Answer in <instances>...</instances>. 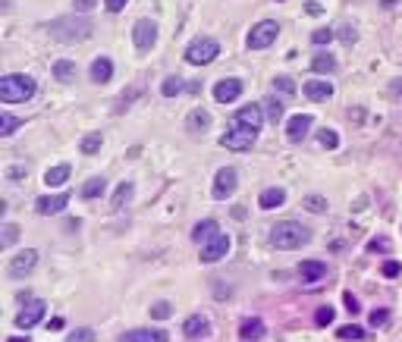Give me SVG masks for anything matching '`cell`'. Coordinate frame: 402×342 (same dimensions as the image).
Segmentation results:
<instances>
[{
    "instance_id": "1",
    "label": "cell",
    "mask_w": 402,
    "mask_h": 342,
    "mask_svg": "<svg viewBox=\"0 0 402 342\" xmlns=\"http://www.w3.org/2000/svg\"><path fill=\"white\" fill-rule=\"evenodd\" d=\"M311 242V229L305 223H295V220H283L270 229V245L280 248V251H292V248H302Z\"/></svg>"
},
{
    "instance_id": "2",
    "label": "cell",
    "mask_w": 402,
    "mask_h": 342,
    "mask_svg": "<svg viewBox=\"0 0 402 342\" xmlns=\"http://www.w3.org/2000/svg\"><path fill=\"white\" fill-rule=\"evenodd\" d=\"M38 91L35 79L31 76H19V72H10V76L0 79V101L3 104H25L31 101Z\"/></svg>"
},
{
    "instance_id": "3",
    "label": "cell",
    "mask_w": 402,
    "mask_h": 342,
    "mask_svg": "<svg viewBox=\"0 0 402 342\" xmlns=\"http://www.w3.org/2000/svg\"><path fill=\"white\" fill-rule=\"evenodd\" d=\"M91 22L88 20H79V16H60V20L50 22V35L57 41H85L91 38Z\"/></svg>"
},
{
    "instance_id": "4",
    "label": "cell",
    "mask_w": 402,
    "mask_h": 342,
    "mask_svg": "<svg viewBox=\"0 0 402 342\" xmlns=\"http://www.w3.org/2000/svg\"><path fill=\"white\" fill-rule=\"evenodd\" d=\"M258 141V129H248V126H239V123H232L230 129H226L223 135H220V145L226 148V151H251Z\"/></svg>"
},
{
    "instance_id": "5",
    "label": "cell",
    "mask_w": 402,
    "mask_h": 342,
    "mask_svg": "<svg viewBox=\"0 0 402 342\" xmlns=\"http://www.w3.org/2000/svg\"><path fill=\"white\" fill-rule=\"evenodd\" d=\"M220 57V41L217 38H195L186 47V63L192 66H207Z\"/></svg>"
},
{
    "instance_id": "6",
    "label": "cell",
    "mask_w": 402,
    "mask_h": 342,
    "mask_svg": "<svg viewBox=\"0 0 402 342\" xmlns=\"http://www.w3.org/2000/svg\"><path fill=\"white\" fill-rule=\"evenodd\" d=\"M276 35H280V22H274V20L258 22V26H251V32H248V47L251 51H267V47L276 41Z\"/></svg>"
},
{
    "instance_id": "7",
    "label": "cell",
    "mask_w": 402,
    "mask_h": 342,
    "mask_svg": "<svg viewBox=\"0 0 402 342\" xmlns=\"http://www.w3.org/2000/svg\"><path fill=\"white\" fill-rule=\"evenodd\" d=\"M230 248H232L230 235H226V233H217L211 242H204V245H201L198 258H201V264H217V261H223L226 254H230Z\"/></svg>"
},
{
    "instance_id": "8",
    "label": "cell",
    "mask_w": 402,
    "mask_h": 342,
    "mask_svg": "<svg viewBox=\"0 0 402 342\" xmlns=\"http://www.w3.org/2000/svg\"><path fill=\"white\" fill-rule=\"evenodd\" d=\"M157 41V22L154 20H138L132 26V45H135L138 54H148Z\"/></svg>"
},
{
    "instance_id": "9",
    "label": "cell",
    "mask_w": 402,
    "mask_h": 342,
    "mask_svg": "<svg viewBox=\"0 0 402 342\" xmlns=\"http://www.w3.org/2000/svg\"><path fill=\"white\" fill-rule=\"evenodd\" d=\"M35 264H38V251H35V248H25V251L13 254V261H10V267H6V273H10L13 279H22V277H29V273L35 270Z\"/></svg>"
},
{
    "instance_id": "10",
    "label": "cell",
    "mask_w": 402,
    "mask_h": 342,
    "mask_svg": "<svg viewBox=\"0 0 402 342\" xmlns=\"http://www.w3.org/2000/svg\"><path fill=\"white\" fill-rule=\"evenodd\" d=\"M239 189V173L232 170V166H223V170H217V176H214V198H230L232 192Z\"/></svg>"
},
{
    "instance_id": "11",
    "label": "cell",
    "mask_w": 402,
    "mask_h": 342,
    "mask_svg": "<svg viewBox=\"0 0 402 342\" xmlns=\"http://www.w3.org/2000/svg\"><path fill=\"white\" fill-rule=\"evenodd\" d=\"M232 123L248 126V129H261L264 123H267V116H264V104H245V107H239L236 116H232Z\"/></svg>"
},
{
    "instance_id": "12",
    "label": "cell",
    "mask_w": 402,
    "mask_h": 342,
    "mask_svg": "<svg viewBox=\"0 0 402 342\" xmlns=\"http://www.w3.org/2000/svg\"><path fill=\"white\" fill-rule=\"evenodd\" d=\"M44 311H47V304H44L41 298H35V302H29L22 311H19V317H16V327H19V329H31V327H38V323H41V317H44Z\"/></svg>"
},
{
    "instance_id": "13",
    "label": "cell",
    "mask_w": 402,
    "mask_h": 342,
    "mask_svg": "<svg viewBox=\"0 0 402 342\" xmlns=\"http://www.w3.org/2000/svg\"><path fill=\"white\" fill-rule=\"evenodd\" d=\"M117 342H170V336H167V329H161V327H142V329L123 333Z\"/></svg>"
},
{
    "instance_id": "14",
    "label": "cell",
    "mask_w": 402,
    "mask_h": 342,
    "mask_svg": "<svg viewBox=\"0 0 402 342\" xmlns=\"http://www.w3.org/2000/svg\"><path fill=\"white\" fill-rule=\"evenodd\" d=\"M311 123L314 120L308 114H295L292 120L286 123V139L292 141V145H302V141H305V135L311 132Z\"/></svg>"
},
{
    "instance_id": "15",
    "label": "cell",
    "mask_w": 402,
    "mask_h": 342,
    "mask_svg": "<svg viewBox=\"0 0 402 342\" xmlns=\"http://www.w3.org/2000/svg\"><path fill=\"white\" fill-rule=\"evenodd\" d=\"M239 95H242V82L239 79H220L214 85V101L217 104H232Z\"/></svg>"
},
{
    "instance_id": "16",
    "label": "cell",
    "mask_w": 402,
    "mask_h": 342,
    "mask_svg": "<svg viewBox=\"0 0 402 342\" xmlns=\"http://www.w3.org/2000/svg\"><path fill=\"white\" fill-rule=\"evenodd\" d=\"M207 333H211V323H207L204 314H192V317H186V323H182V336L192 339V342L204 339Z\"/></svg>"
},
{
    "instance_id": "17",
    "label": "cell",
    "mask_w": 402,
    "mask_h": 342,
    "mask_svg": "<svg viewBox=\"0 0 402 342\" xmlns=\"http://www.w3.org/2000/svg\"><path fill=\"white\" fill-rule=\"evenodd\" d=\"M302 95H305L308 101H330L333 85L327 82V79H308V82L302 85Z\"/></svg>"
},
{
    "instance_id": "18",
    "label": "cell",
    "mask_w": 402,
    "mask_h": 342,
    "mask_svg": "<svg viewBox=\"0 0 402 342\" xmlns=\"http://www.w3.org/2000/svg\"><path fill=\"white\" fill-rule=\"evenodd\" d=\"M66 204H69V195H44L35 201V210L44 217H54L60 210H66Z\"/></svg>"
},
{
    "instance_id": "19",
    "label": "cell",
    "mask_w": 402,
    "mask_h": 342,
    "mask_svg": "<svg viewBox=\"0 0 402 342\" xmlns=\"http://www.w3.org/2000/svg\"><path fill=\"white\" fill-rule=\"evenodd\" d=\"M299 277H302V283H320V279L327 277V264L324 261H302Z\"/></svg>"
},
{
    "instance_id": "20",
    "label": "cell",
    "mask_w": 402,
    "mask_h": 342,
    "mask_svg": "<svg viewBox=\"0 0 402 342\" xmlns=\"http://www.w3.org/2000/svg\"><path fill=\"white\" fill-rule=\"evenodd\" d=\"M113 79V60L110 57H98L91 63V82L94 85H107Z\"/></svg>"
},
{
    "instance_id": "21",
    "label": "cell",
    "mask_w": 402,
    "mask_h": 342,
    "mask_svg": "<svg viewBox=\"0 0 402 342\" xmlns=\"http://www.w3.org/2000/svg\"><path fill=\"white\" fill-rule=\"evenodd\" d=\"M69 173H73V166H69V164H57V166H50V170L44 173V185H47V189H57V185L69 182Z\"/></svg>"
},
{
    "instance_id": "22",
    "label": "cell",
    "mask_w": 402,
    "mask_h": 342,
    "mask_svg": "<svg viewBox=\"0 0 402 342\" xmlns=\"http://www.w3.org/2000/svg\"><path fill=\"white\" fill-rule=\"evenodd\" d=\"M264 333H267V329H264V323L258 320V317H251V320H245L242 327H239V339L242 342H258V339H264Z\"/></svg>"
},
{
    "instance_id": "23",
    "label": "cell",
    "mask_w": 402,
    "mask_h": 342,
    "mask_svg": "<svg viewBox=\"0 0 402 342\" xmlns=\"http://www.w3.org/2000/svg\"><path fill=\"white\" fill-rule=\"evenodd\" d=\"M207 126H211V114L201 107H195L192 114L186 116V129L188 132H207Z\"/></svg>"
},
{
    "instance_id": "24",
    "label": "cell",
    "mask_w": 402,
    "mask_h": 342,
    "mask_svg": "<svg viewBox=\"0 0 402 342\" xmlns=\"http://www.w3.org/2000/svg\"><path fill=\"white\" fill-rule=\"evenodd\" d=\"M217 233H220L217 220H201V223H195V229H192V239L198 242V245H204V242H211Z\"/></svg>"
},
{
    "instance_id": "25",
    "label": "cell",
    "mask_w": 402,
    "mask_h": 342,
    "mask_svg": "<svg viewBox=\"0 0 402 342\" xmlns=\"http://www.w3.org/2000/svg\"><path fill=\"white\" fill-rule=\"evenodd\" d=\"M283 201H286V189H264L261 198H258L261 210H274V208H280Z\"/></svg>"
},
{
    "instance_id": "26",
    "label": "cell",
    "mask_w": 402,
    "mask_h": 342,
    "mask_svg": "<svg viewBox=\"0 0 402 342\" xmlns=\"http://www.w3.org/2000/svg\"><path fill=\"white\" fill-rule=\"evenodd\" d=\"M311 72H336V57L330 51H318L311 60Z\"/></svg>"
},
{
    "instance_id": "27",
    "label": "cell",
    "mask_w": 402,
    "mask_h": 342,
    "mask_svg": "<svg viewBox=\"0 0 402 342\" xmlns=\"http://www.w3.org/2000/svg\"><path fill=\"white\" fill-rule=\"evenodd\" d=\"M104 189H107V179L104 176H91L85 185H82V198H85V201H94V198L104 195Z\"/></svg>"
},
{
    "instance_id": "28",
    "label": "cell",
    "mask_w": 402,
    "mask_h": 342,
    "mask_svg": "<svg viewBox=\"0 0 402 342\" xmlns=\"http://www.w3.org/2000/svg\"><path fill=\"white\" fill-rule=\"evenodd\" d=\"M50 72H54L57 82H73V79H75V63H73V60H57V63L50 66Z\"/></svg>"
},
{
    "instance_id": "29",
    "label": "cell",
    "mask_w": 402,
    "mask_h": 342,
    "mask_svg": "<svg viewBox=\"0 0 402 342\" xmlns=\"http://www.w3.org/2000/svg\"><path fill=\"white\" fill-rule=\"evenodd\" d=\"M132 195H135V185H132V182H119V185H117V192H113L110 208H113V210H119L123 204H129V201H132Z\"/></svg>"
},
{
    "instance_id": "30",
    "label": "cell",
    "mask_w": 402,
    "mask_h": 342,
    "mask_svg": "<svg viewBox=\"0 0 402 342\" xmlns=\"http://www.w3.org/2000/svg\"><path fill=\"white\" fill-rule=\"evenodd\" d=\"M182 88H188V85L182 82L179 76H170V79H163V85H161L163 98H179V95H182Z\"/></svg>"
},
{
    "instance_id": "31",
    "label": "cell",
    "mask_w": 402,
    "mask_h": 342,
    "mask_svg": "<svg viewBox=\"0 0 402 342\" xmlns=\"http://www.w3.org/2000/svg\"><path fill=\"white\" fill-rule=\"evenodd\" d=\"M100 145H104V135L100 132H91V135H85V139H82V154H88V157H91V154H98L100 151Z\"/></svg>"
},
{
    "instance_id": "32",
    "label": "cell",
    "mask_w": 402,
    "mask_h": 342,
    "mask_svg": "<svg viewBox=\"0 0 402 342\" xmlns=\"http://www.w3.org/2000/svg\"><path fill=\"white\" fill-rule=\"evenodd\" d=\"M318 145L320 148H327V151H333V148H339V132H336V129H320V132H318Z\"/></svg>"
},
{
    "instance_id": "33",
    "label": "cell",
    "mask_w": 402,
    "mask_h": 342,
    "mask_svg": "<svg viewBox=\"0 0 402 342\" xmlns=\"http://www.w3.org/2000/svg\"><path fill=\"white\" fill-rule=\"evenodd\" d=\"M264 116H267V123H280L283 120V104L276 101V98H267V101H264Z\"/></svg>"
},
{
    "instance_id": "34",
    "label": "cell",
    "mask_w": 402,
    "mask_h": 342,
    "mask_svg": "<svg viewBox=\"0 0 402 342\" xmlns=\"http://www.w3.org/2000/svg\"><path fill=\"white\" fill-rule=\"evenodd\" d=\"M19 123H22V120H16L13 114H0V139H6V135L16 132Z\"/></svg>"
},
{
    "instance_id": "35",
    "label": "cell",
    "mask_w": 402,
    "mask_h": 342,
    "mask_svg": "<svg viewBox=\"0 0 402 342\" xmlns=\"http://www.w3.org/2000/svg\"><path fill=\"white\" fill-rule=\"evenodd\" d=\"M336 336H339L343 342H358V339H364V329L352 323V327H339V329H336Z\"/></svg>"
},
{
    "instance_id": "36",
    "label": "cell",
    "mask_w": 402,
    "mask_h": 342,
    "mask_svg": "<svg viewBox=\"0 0 402 342\" xmlns=\"http://www.w3.org/2000/svg\"><path fill=\"white\" fill-rule=\"evenodd\" d=\"M274 91H280L283 98H292L295 95V82L289 76H276L274 79Z\"/></svg>"
},
{
    "instance_id": "37",
    "label": "cell",
    "mask_w": 402,
    "mask_h": 342,
    "mask_svg": "<svg viewBox=\"0 0 402 342\" xmlns=\"http://www.w3.org/2000/svg\"><path fill=\"white\" fill-rule=\"evenodd\" d=\"M333 317H336V311H333L330 304H320V308L314 311V323H318V327H327V323H333Z\"/></svg>"
},
{
    "instance_id": "38",
    "label": "cell",
    "mask_w": 402,
    "mask_h": 342,
    "mask_svg": "<svg viewBox=\"0 0 402 342\" xmlns=\"http://www.w3.org/2000/svg\"><path fill=\"white\" fill-rule=\"evenodd\" d=\"M19 235V226L16 223H3V235H0V248H10Z\"/></svg>"
},
{
    "instance_id": "39",
    "label": "cell",
    "mask_w": 402,
    "mask_h": 342,
    "mask_svg": "<svg viewBox=\"0 0 402 342\" xmlns=\"http://www.w3.org/2000/svg\"><path fill=\"white\" fill-rule=\"evenodd\" d=\"M389 248H393V242L387 239V235H377V239H371V245H368V251L371 254H387Z\"/></svg>"
},
{
    "instance_id": "40",
    "label": "cell",
    "mask_w": 402,
    "mask_h": 342,
    "mask_svg": "<svg viewBox=\"0 0 402 342\" xmlns=\"http://www.w3.org/2000/svg\"><path fill=\"white\" fill-rule=\"evenodd\" d=\"M66 342H94V329H88V327L73 329V333L66 336Z\"/></svg>"
},
{
    "instance_id": "41",
    "label": "cell",
    "mask_w": 402,
    "mask_h": 342,
    "mask_svg": "<svg viewBox=\"0 0 402 342\" xmlns=\"http://www.w3.org/2000/svg\"><path fill=\"white\" fill-rule=\"evenodd\" d=\"M170 314H173L170 302H154V304H151V317H154V320H167Z\"/></svg>"
},
{
    "instance_id": "42",
    "label": "cell",
    "mask_w": 402,
    "mask_h": 342,
    "mask_svg": "<svg viewBox=\"0 0 402 342\" xmlns=\"http://www.w3.org/2000/svg\"><path fill=\"white\" fill-rule=\"evenodd\" d=\"M311 41H314L318 47L330 45V41H333V29H314V32H311Z\"/></svg>"
},
{
    "instance_id": "43",
    "label": "cell",
    "mask_w": 402,
    "mask_h": 342,
    "mask_svg": "<svg viewBox=\"0 0 402 342\" xmlns=\"http://www.w3.org/2000/svg\"><path fill=\"white\" fill-rule=\"evenodd\" d=\"M305 208H308V210H314V214H320V210H327V198H320V195H308V198H305Z\"/></svg>"
},
{
    "instance_id": "44",
    "label": "cell",
    "mask_w": 402,
    "mask_h": 342,
    "mask_svg": "<svg viewBox=\"0 0 402 342\" xmlns=\"http://www.w3.org/2000/svg\"><path fill=\"white\" fill-rule=\"evenodd\" d=\"M380 273H383L387 279H396V277L402 273V264H399V261H387V264L380 267Z\"/></svg>"
},
{
    "instance_id": "45",
    "label": "cell",
    "mask_w": 402,
    "mask_h": 342,
    "mask_svg": "<svg viewBox=\"0 0 402 342\" xmlns=\"http://www.w3.org/2000/svg\"><path fill=\"white\" fill-rule=\"evenodd\" d=\"M387 320H389V311L387 308H374V311H371V323H374V327H383Z\"/></svg>"
},
{
    "instance_id": "46",
    "label": "cell",
    "mask_w": 402,
    "mask_h": 342,
    "mask_svg": "<svg viewBox=\"0 0 402 342\" xmlns=\"http://www.w3.org/2000/svg\"><path fill=\"white\" fill-rule=\"evenodd\" d=\"M73 7H75V13H88V10L98 7V0H73Z\"/></svg>"
},
{
    "instance_id": "47",
    "label": "cell",
    "mask_w": 402,
    "mask_h": 342,
    "mask_svg": "<svg viewBox=\"0 0 402 342\" xmlns=\"http://www.w3.org/2000/svg\"><path fill=\"white\" fill-rule=\"evenodd\" d=\"M25 176V166H19V164H13V166H6V179H13V182H19V179Z\"/></svg>"
},
{
    "instance_id": "48",
    "label": "cell",
    "mask_w": 402,
    "mask_h": 342,
    "mask_svg": "<svg viewBox=\"0 0 402 342\" xmlns=\"http://www.w3.org/2000/svg\"><path fill=\"white\" fill-rule=\"evenodd\" d=\"M345 311H349V314H358V311H362V304H358V298L352 295V292H345Z\"/></svg>"
},
{
    "instance_id": "49",
    "label": "cell",
    "mask_w": 402,
    "mask_h": 342,
    "mask_svg": "<svg viewBox=\"0 0 402 342\" xmlns=\"http://www.w3.org/2000/svg\"><path fill=\"white\" fill-rule=\"evenodd\" d=\"M126 3H129V0H104V7L110 10V13H119V10H126Z\"/></svg>"
},
{
    "instance_id": "50",
    "label": "cell",
    "mask_w": 402,
    "mask_h": 342,
    "mask_svg": "<svg viewBox=\"0 0 402 342\" xmlns=\"http://www.w3.org/2000/svg\"><path fill=\"white\" fill-rule=\"evenodd\" d=\"M339 38H343V41H345V45H352V41H355V38H358V35H355V29L343 26V29H339Z\"/></svg>"
},
{
    "instance_id": "51",
    "label": "cell",
    "mask_w": 402,
    "mask_h": 342,
    "mask_svg": "<svg viewBox=\"0 0 402 342\" xmlns=\"http://www.w3.org/2000/svg\"><path fill=\"white\" fill-rule=\"evenodd\" d=\"M63 327H66V320H63V317H50V323H47L50 333H60Z\"/></svg>"
},
{
    "instance_id": "52",
    "label": "cell",
    "mask_w": 402,
    "mask_h": 342,
    "mask_svg": "<svg viewBox=\"0 0 402 342\" xmlns=\"http://www.w3.org/2000/svg\"><path fill=\"white\" fill-rule=\"evenodd\" d=\"M6 342H31V339H29V336H10Z\"/></svg>"
},
{
    "instance_id": "53",
    "label": "cell",
    "mask_w": 402,
    "mask_h": 342,
    "mask_svg": "<svg viewBox=\"0 0 402 342\" xmlns=\"http://www.w3.org/2000/svg\"><path fill=\"white\" fill-rule=\"evenodd\" d=\"M389 88H393V91H402V79H396V82L389 85Z\"/></svg>"
}]
</instances>
